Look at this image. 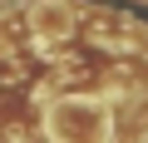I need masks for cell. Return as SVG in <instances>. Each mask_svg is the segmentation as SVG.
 Returning a JSON list of instances; mask_svg holds the SVG:
<instances>
[{
	"label": "cell",
	"instance_id": "cell-2",
	"mask_svg": "<svg viewBox=\"0 0 148 143\" xmlns=\"http://www.w3.org/2000/svg\"><path fill=\"white\" fill-rule=\"evenodd\" d=\"M30 20H35V30H40V35H64V30H69V25H64V20H69V15H64V5H35V10H30Z\"/></svg>",
	"mask_w": 148,
	"mask_h": 143
},
{
	"label": "cell",
	"instance_id": "cell-1",
	"mask_svg": "<svg viewBox=\"0 0 148 143\" xmlns=\"http://www.w3.org/2000/svg\"><path fill=\"white\" fill-rule=\"evenodd\" d=\"M49 138L54 143H109V109L94 99H54Z\"/></svg>",
	"mask_w": 148,
	"mask_h": 143
}]
</instances>
